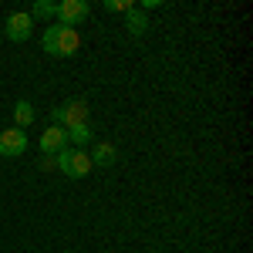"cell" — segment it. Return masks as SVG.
Wrapping results in <instances>:
<instances>
[{
  "instance_id": "cell-1",
  "label": "cell",
  "mask_w": 253,
  "mask_h": 253,
  "mask_svg": "<svg viewBox=\"0 0 253 253\" xmlns=\"http://www.w3.org/2000/svg\"><path fill=\"white\" fill-rule=\"evenodd\" d=\"M81 47V38L75 27H51L47 34H44V51L47 54H54V58H71L75 51Z\"/></svg>"
},
{
  "instance_id": "cell-2",
  "label": "cell",
  "mask_w": 253,
  "mask_h": 253,
  "mask_svg": "<svg viewBox=\"0 0 253 253\" xmlns=\"http://www.w3.org/2000/svg\"><path fill=\"white\" fill-rule=\"evenodd\" d=\"M54 166H58L64 175H71V179H84V175L91 172V156L88 152H81V149H61L58 156H54Z\"/></svg>"
},
{
  "instance_id": "cell-3",
  "label": "cell",
  "mask_w": 253,
  "mask_h": 253,
  "mask_svg": "<svg viewBox=\"0 0 253 253\" xmlns=\"http://www.w3.org/2000/svg\"><path fill=\"white\" fill-rule=\"evenodd\" d=\"M54 122L61 128H75V125H88V101H64L61 108H54Z\"/></svg>"
},
{
  "instance_id": "cell-4",
  "label": "cell",
  "mask_w": 253,
  "mask_h": 253,
  "mask_svg": "<svg viewBox=\"0 0 253 253\" xmlns=\"http://www.w3.org/2000/svg\"><path fill=\"white\" fill-rule=\"evenodd\" d=\"M24 149H27V135H24L20 128H7V132H0V156H3V159L24 156Z\"/></svg>"
},
{
  "instance_id": "cell-5",
  "label": "cell",
  "mask_w": 253,
  "mask_h": 253,
  "mask_svg": "<svg viewBox=\"0 0 253 253\" xmlns=\"http://www.w3.org/2000/svg\"><path fill=\"white\" fill-rule=\"evenodd\" d=\"M61 149H68V132H64L61 125L44 128V135H41V152H44V156H58Z\"/></svg>"
},
{
  "instance_id": "cell-6",
  "label": "cell",
  "mask_w": 253,
  "mask_h": 253,
  "mask_svg": "<svg viewBox=\"0 0 253 253\" xmlns=\"http://www.w3.org/2000/svg\"><path fill=\"white\" fill-rule=\"evenodd\" d=\"M58 17L64 20V27H75L88 17V3L84 0H64V3H58Z\"/></svg>"
},
{
  "instance_id": "cell-7",
  "label": "cell",
  "mask_w": 253,
  "mask_h": 253,
  "mask_svg": "<svg viewBox=\"0 0 253 253\" xmlns=\"http://www.w3.org/2000/svg\"><path fill=\"white\" fill-rule=\"evenodd\" d=\"M31 24H34V20H31V14H10V17H7V38L10 41H27L31 38Z\"/></svg>"
},
{
  "instance_id": "cell-8",
  "label": "cell",
  "mask_w": 253,
  "mask_h": 253,
  "mask_svg": "<svg viewBox=\"0 0 253 253\" xmlns=\"http://www.w3.org/2000/svg\"><path fill=\"white\" fill-rule=\"evenodd\" d=\"M115 162H118V149H115V145H108V142H98L95 152H91V166L108 169V166H115Z\"/></svg>"
},
{
  "instance_id": "cell-9",
  "label": "cell",
  "mask_w": 253,
  "mask_h": 253,
  "mask_svg": "<svg viewBox=\"0 0 253 253\" xmlns=\"http://www.w3.org/2000/svg\"><path fill=\"white\" fill-rule=\"evenodd\" d=\"M14 122H17L20 132H24V128L34 122V105H31V101H17V105H14Z\"/></svg>"
},
{
  "instance_id": "cell-10",
  "label": "cell",
  "mask_w": 253,
  "mask_h": 253,
  "mask_svg": "<svg viewBox=\"0 0 253 253\" xmlns=\"http://www.w3.org/2000/svg\"><path fill=\"white\" fill-rule=\"evenodd\" d=\"M128 31H132L135 38H142V34L149 31V20H145L142 10H128Z\"/></svg>"
},
{
  "instance_id": "cell-11",
  "label": "cell",
  "mask_w": 253,
  "mask_h": 253,
  "mask_svg": "<svg viewBox=\"0 0 253 253\" xmlns=\"http://www.w3.org/2000/svg\"><path fill=\"white\" fill-rule=\"evenodd\" d=\"M91 125H75V128H68V142H75V145H88L91 142Z\"/></svg>"
},
{
  "instance_id": "cell-12",
  "label": "cell",
  "mask_w": 253,
  "mask_h": 253,
  "mask_svg": "<svg viewBox=\"0 0 253 253\" xmlns=\"http://www.w3.org/2000/svg\"><path fill=\"white\" fill-rule=\"evenodd\" d=\"M54 14H58V3H51V0H38L34 10H31V20H34V17H54Z\"/></svg>"
},
{
  "instance_id": "cell-13",
  "label": "cell",
  "mask_w": 253,
  "mask_h": 253,
  "mask_svg": "<svg viewBox=\"0 0 253 253\" xmlns=\"http://www.w3.org/2000/svg\"><path fill=\"white\" fill-rule=\"evenodd\" d=\"M105 10H125V14H128V10H132V3H128V0H108V3H105Z\"/></svg>"
},
{
  "instance_id": "cell-14",
  "label": "cell",
  "mask_w": 253,
  "mask_h": 253,
  "mask_svg": "<svg viewBox=\"0 0 253 253\" xmlns=\"http://www.w3.org/2000/svg\"><path fill=\"white\" fill-rule=\"evenodd\" d=\"M41 169L47 172V169H58V166H54V159H51V156H44V159H41Z\"/></svg>"
}]
</instances>
